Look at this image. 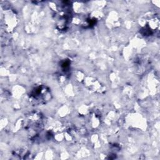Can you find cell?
Returning a JSON list of instances; mask_svg holds the SVG:
<instances>
[{
    "label": "cell",
    "mask_w": 160,
    "mask_h": 160,
    "mask_svg": "<svg viewBox=\"0 0 160 160\" xmlns=\"http://www.w3.org/2000/svg\"><path fill=\"white\" fill-rule=\"evenodd\" d=\"M39 115L34 113L28 118L25 128L30 132V134L34 133V135H35L42 128V119Z\"/></svg>",
    "instance_id": "obj_2"
},
{
    "label": "cell",
    "mask_w": 160,
    "mask_h": 160,
    "mask_svg": "<svg viewBox=\"0 0 160 160\" xmlns=\"http://www.w3.org/2000/svg\"><path fill=\"white\" fill-rule=\"evenodd\" d=\"M30 98L35 104H46L51 98V91L45 86H38L32 90Z\"/></svg>",
    "instance_id": "obj_1"
}]
</instances>
